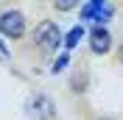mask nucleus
I'll return each instance as SVG.
<instances>
[{"label":"nucleus","instance_id":"1","mask_svg":"<svg viewBox=\"0 0 123 120\" xmlns=\"http://www.w3.org/2000/svg\"><path fill=\"white\" fill-rule=\"evenodd\" d=\"M34 39H37V45L48 53H56L59 48H64V34L59 31V25L53 20H45V23H39L37 31H34Z\"/></svg>","mask_w":123,"mask_h":120},{"label":"nucleus","instance_id":"2","mask_svg":"<svg viewBox=\"0 0 123 120\" xmlns=\"http://www.w3.org/2000/svg\"><path fill=\"white\" fill-rule=\"evenodd\" d=\"M25 34V14L23 11H3L0 14V36L20 39Z\"/></svg>","mask_w":123,"mask_h":120},{"label":"nucleus","instance_id":"3","mask_svg":"<svg viewBox=\"0 0 123 120\" xmlns=\"http://www.w3.org/2000/svg\"><path fill=\"white\" fill-rule=\"evenodd\" d=\"M90 50L98 56H106L112 50V34L106 31V25H95L90 31Z\"/></svg>","mask_w":123,"mask_h":120},{"label":"nucleus","instance_id":"4","mask_svg":"<svg viewBox=\"0 0 123 120\" xmlns=\"http://www.w3.org/2000/svg\"><path fill=\"white\" fill-rule=\"evenodd\" d=\"M28 112L37 120H50L56 114V106H53V101H50L48 95H34L31 103H28Z\"/></svg>","mask_w":123,"mask_h":120},{"label":"nucleus","instance_id":"5","mask_svg":"<svg viewBox=\"0 0 123 120\" xmlns=\"http://www.w3.org/2000/svg\"><path fill=\"white\" fill-rule=\"evenodd\" d=\"M87 36V28L84 25H73V28L64 34V50H73V48H78V42Z\"/></svg>","mask_w":123,"mask_h":120},{"label":"nucleus","instance_id":"6","mask_svg":"<svg viewBox=\"0 0 123 120\" xmlns=\"http://www.w3.org/2000/svg\"><path fill=\"white\" fill-rule=\"evenodd\" d=\"M67 64H70V50H62L59 56H56V61L50 64V75H59V73H64V70H67Z\"/></svg>","mask_w":123,"mask_h":120},{"label":"nucleus","instance_id":"7","mask_svg":"<svg viewBox=\"0 0 123 120\" xmlns=\"http://www.w3.org/2000/svg\"><path fill=\"white\" fill-rule=\"evenodd\" d=\"M53 6L59 8V11H73V8L78 6V0H53Z\"/></svg>","mask_w":123,"mask_h":120},{"label":"nucleus","instance_id":"8","mask_svg":"<svg viewBox=\"0 0 123 120\" xmlns=\"http://www.w3.org/2000/svg\"><path fill=\"white\" fill-rule=\"evenodd\" d=\"M109 0H90V6H92V11H98V8H104Z\"/></svg>","mask_w":123,"mask_h":120},{"label":"nucleus","instance_id":"9","mask_svg":"<svg viewBox=\"0 0 123 120\" xmlns=\"http://www.w3.org/2000/svg\"><path fill=\"white\" fill-rule=\"evenodd\" d=\"M0 56H3V59H8V56H11V50L6 48V42H3V36H0Z\"/></svg>","mask_w":123,"mask_h":120},{"label":"nucleus","instance_id":"10","mask_svg":"<svg viewBox=\"0 0 123 120\" xmlns=\"http://www.w3.org/2000/svg\"><path fill=\"white\" fill-rule=\"evenodd\" d=\"M98 120H109V117H98Z\"/></svg>","mask_w":123,"mask_h":120}]
</instances>
